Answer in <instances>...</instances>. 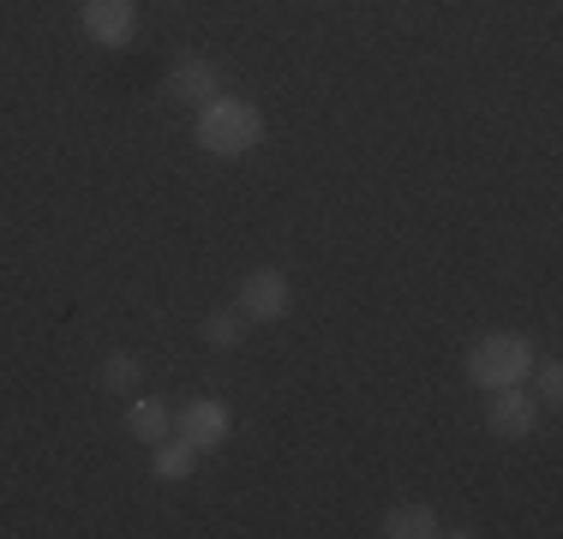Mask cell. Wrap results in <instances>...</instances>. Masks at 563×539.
<instances>
[{"instance_id": "cell-2", "label": "cell", "mask_w": 563, "mask_h": 539, "mask_svg": "<svg viewBox=\"0 0 563 539\" xmlns=\"http://www.w3.org/2000/svg\"><path fill=\"white\" fill-rule=\"evenodd\" d=\"M533 372V348L521 342V336H479V348L467 354V377H474L479 389H504V384H521V377Z\"/></svg>"}, {"instance_id": "cell-9", "label": "cell", "mask_w": 563, "mask_h": 539, "mask_svg": "<svg viewBox=\"0 0 563 539\" xmlns=\"http://www.w3.org/2000/svg\"><path fill=\"white\" fill-rule=\"evenodd\" d=\"M126 426H132V438H144V443H163V438H168V408H163L156 396H144V402H132Z\"/></svg>"}, {"instance_id": "cell-1", "label": "cell", "mask_w": 563, "mask_h": 539, "mask_svg": "<svg viewBox=\"0 0 563 539\" xmlns=\"http://www.w3.org/2000/svg\"><path fill=\"white\" fill-rule=\"evenodd\" d=\"M264 139V114L240 97H210L198 108V144L210 156H246Z\"/></svg>"}, {"instance_id": "cell-13", "label": "cell", "mask_w": 563, "mask_h": 539, "mask_svg": "<svg viewBox=\"0 0 563 539\" xmlns=\"http://www.w3.org/2000/svg\"><path fill=\"white\" fill-rule=\"evenodd\" d=\"M540 396H545V402L563 396V372H558V366H540Z\"/></svg>"}, {"instance_id": "cell-10", "label": "cell", "mask_w": 563, "mask_h": 539, "mask_svg": "<svg viewBox=\"0 0 563 539\" xmlns=\"http://www.w3.org/2000/svg\"><path fill=\"white\" fill-rule=\"evenodd\" d=\"M192 462H198V450H192V443H186V438H163V443H156V474H163V480H186V474H192Z\"/></svg>"}, {"instance_id": "cell-3", "label": "cell", "mask_w": 563, "mask_h": 539, "mask_svg": "<svg viewBox=\"0 0 563 539\" xmlns=\"http://www.w3.org/2000/svg\"><path fill=\"white\" fill-rule=\"evenodd\" d=\"M85 36L97 48H126L132 43V31H139V7L132 0H85Z\"/></svg>"}, {"instance_id": "cell-5", "label": "cell", "mask_w": 563, "mask_h": 539, "mask_svg": "<svg viewBox=\"0 0 563 539\" xmlns=\"http://www.w3.org/2000/svg\"><path fill=\"white\" fill-rule=\"evenodd\" d=\"M486 426L498 431V438H528V431L540 426V402H533L521 384H504V389H492Z\"/></svg>"}, {"instance_id": "cell-8", "label": "cell", "mask_w": 563, "mask_h": 539, "mask_svg": "<svg viewBox=\"0 0 563 539\" xmlns=\"http://www.w3.org/2000/svg\"><path fill=\"white\" fill-rule=\"evenodd\" d=\"M384 534L390 539H426V534H438V516L426 504H401V509L384 516Z\"/></svg>"}, {"instance_id": "cell-12", "label": "cell", "mask_w": 563, "mask_h": 539, "mask_svg": "<svg viewBox=\"0 0 563 539\" xmlns=\"http://www.w3.org/2000/svg\"><path fill=\"white\" fill-rule=\"evenodd\" d=\"M205 336H210V348H240L246 323H240V312H210L205 318Z\"/></svg>"}, {"instance_id": "cell-11", "label": "cell", "mask_w": 563, "mask_h": 539, "mask_svg": "<svg viewBox=\"0 0 563 539\" xmlns=\"http://www.w3.org/2000/svg\"><path fill=\"white\" fill-rule=\"evenodd\" d=\"M139 377H144V366L132 354H109V360H102V389H114V396H126Z\"/></svg>"}, {"instance_id": "cell-6", "label": "cell", "mask_w": 563, "mask_h": 539, "mask_svg": "<svg viewBox=\"0 0 563 539\" xmlns=\"http://www.w3.org/2000/svg\"><path fill=\"white\" fill-rule=\"evenodd\" d=\"M180 438L192 443V450H210V443H222L228 438V408L222 402H186L180 408Z\"/></svg>"}, {"instance_id": "cell-7", "label": "cell", "mask_w": 563, "mask_h": 539, "mask_svg": "<svg viewBox=\"0 0 563 539\" xmlns=\"http://www.w3.org/2000/svg\"><path fill=\"white\" fill-rule=\"evenodd\" d=\"M168 90H174L180 102H198V108H205L210 97H217V66H210V61H180V66L168 73Z\"/></svg>"}, {"instance_id": "cell-4", "label": "cell", "mask_w": 563, "mask_h": 539, "mask_svg": "<svg viewBox=\"0 0 563 539\" xmlns=\"http://www.w3.org/2000/svg\"><path fill=\"white\" fill-rule=\"evenodd\" d=\"M288 300H294V288H288L282 270H252V276H240V318L271 323V318L288 312Z\"/></svg>"}]
</instances>
